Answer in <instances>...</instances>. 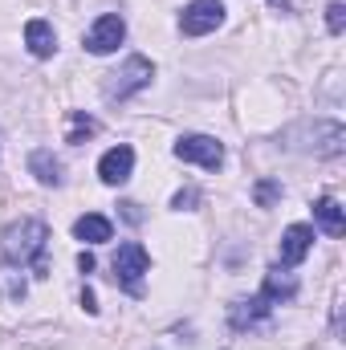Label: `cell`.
Returning a JSON list of instances; mask_svg holds the SVG:
<instances>
[{
  "instance_id": "obj_1",
  "label": "cell",
  "mask_w": 346,
  "mask_h": 350,
  "mask_svg": "<svg viewBox=\"0 0 346 350\" xmlns=\"http://www.w3.org/2000/svg\"><path fill=\"white\" fill-rule=\"evenodd\" d=\"M45 245H49V228L41 220H16L4 228V257L12 265H33L37 273H45Z\"/></svg>"
},
{
  "instance_id": "obj_2",
  "label": "cell",
  "mask_w": 346,
  "mask_h": 350,
  "mask_svg": "<svg viewBox=\"0 0 346 350\" xmlns=\"http://www.w3.org/2000/svg\"><path fill=\"white\" fill-rule=\"evenodd\" d=\"M151 78H155V66L147 57H127L114 74H106V98L122 102V98L139 94L143 86H151Z\"/></svg>"
},
{
  "instance_id": "obj_3",
  "label": "cell",
  "mask_w": 346,
  "mask_h": 350,
  "mask_svg": "<svg viewBox=\"0 0 346 350\" xmlns=\"http://www.w3.org/2000/svg\"><path fill=\"white\" fill-rule=\"evenodd\" d=\"M122 37H127V21H122L118 12H102V16L90 25L86 49L98 53V57H106V53H114V49L122 45Z\"/></svg>"
},
{
  "instance_id": "obj_4",
  "label": "cell",
  "mask_w": 346,
  "mask_h": 350,
  "mask_svg": "<svg viewBox=\"0 0 346 350\" xmlns=\"http://www.w3.org/2000/svg\"><path fill=\"white\" fill-rule=\"evenodd\" d=\"M220 21H224V4L220 0H191L183 8V16H179V29L187 37H204V33L220 29Z\"/></svg>"
},
{
  "instance_id": "obj_5",
  "label": "cell",
  "mask_w": 346,
  "mask_h": 350,
  "mask_svg": "<svg viewBox=\"0 0 346 350\" xmlns=\"http://www.w3.org/2000/svg\"><path fill=\"white\" fill-rule=\"evenodd\" d=\"M175 155L183 163H200V167H212V172L224 163V147L216 139H208V135H183L175 143Z\"/></svg>"
},
{
  "instance_id": "obj_6",
  "label": "cell",
  "mask_w": 346,
  "mask_h": 350,
  "mask_svg": "<svg viewBox=\"0 0 346 350\" xmlns=\"http://www.w3.org/2000/svg\"><path fill=\"white\" fill-rule=\"evenodd\" d=\"M151 269V257H147V249L143 245H122L118 253H114V273H118V281L127 285V289H139V277Z\"/></svg>"
},
{
  "instance_id": "obj_7",
  "label": "cell",
  "mask_w": 346,
  "mask_h": 350,
  "mask_svg": "<svg viewBox=\"0 0 346 350\" xmlns=\"http://www.w3.org/2000/svg\"><path fill=\"white\" fill-rule=\"evenodd\" d=\"M131 172H135V151L122 143V147H110L102 159H98V175H102V183H127L131 179Z\"/></svg>"
},
{
  "instance_id": "obj_8",
  "label": "cell",
  "mask_w": 346,
  "mask_h": 350,
  "mask_svg": "<svg viewBox=\"0 0 346 350\" xmlns=\"http://www.w3.org/2000/svg\"><path fill=\"white\" fill-rule=\"evenodd\" d=\"M310 249H314V228H310V224H289L285 237H281V265H285V269L302 265Z\"/></svg>"
},
{
  "instance_id": "obj_9",
  "label": "cell",
  "mask_w": 346,
  "mask_h": 350,
  "mask_svg": "<svg viewBox=\"0 0 346 350\" xmlns=\"http://www.w3.org/2000/svg\"><path fill=\"white\" fill-rule=\"evenodd\" d=\"M25 45H29L33 57H53V49H57L53 25H49V21H29V25H25Z\"/></svg>"
},
{
  "instance_id": "obj_10",
  "label": "cell",
  "mask_w": 346,
  "mask_h": 350,
  "mask_svg": "<svg viewBox=\"0 0 346 350\" xmlns=\"http://www.w3.org/2000/svg\"><path fill=\"white\" fill-rule=\"evenodd\" d=\"M293 293H297V277H293L289 269L277 265V269L265 273V289H261V297H265L269 306H273V301H289Z\"/></svg>"
},
{
  "instance_id": "obj_11",
  "label": "cell",
  "mask_w": 346,
  "mask_h": 350,
  "mask_svg": "<svg viewBox=\"0 0 346 350\" xmlns=\"http://www.w3.org/2000/svg\"><path fill=\"white\" fill-rule=\"evenodd\" d=\"M269 310H273V306H269L265 297H249V301H237L228 318H232V326H237V330H257V326H265Z\"/></svg>"
},
{
  "instance_id": "obj_12",
  "label": "cell",
  "mask_w": 346,
  "mask_h": 350,
  "mask_svg": "<svg viewBox=\"0 0 346 350\" xmlns=\"http://www.w3.org/2000/svg\"><path fill=\"white\" fill-rule=\"evenodd\" d=\"M314 220H318V224H322V232H330V237H343V232H346L343 208H338V200H330V196H322V200L314 204Z\"/></svg>"
},
{
  "instance_id": "obj_13",
  "label": "cell",
  "mask_w": 346,
  "mask_h": 350,
  "mask_svg": "<svg viewBox=\"0 0 346 350\" xmlns=\"http://www.w3.org/2000/svg\"><path fill=\"white\" fill-rule=\"evenodd\" d=\"M74 237L86 241V245H102V241H110V220L98 216V212H90V216H82V220L74 224Z\"/></svg>"
},
{
  "instance_id": "obj_14",
  "label": "cell",
  "mask_w": 346,
  "mask_h": 350,
  "mask_svg": "<svg viewBox=\"0 0 346 350\" xmlns=\"http://www.w3.org/2000/svg\"><path fill=\"white\" fill-rule=\"evenodd\" d=\"M29 172L37 175L41 183H62V163H57L53 151H45V147H37V151L29 155Z\"/></svg>"
},
{
  "instance_id": "obj_15",
  "label": "cell",
  "mask_w": 346,
  "mask_h": 350,
  "mask_svg": "<svg viewBox=\"0 0 346 350\" xmlns=\"http://www.w3.org/2000/svg\"><path fill=\"white\" fill-rule=\"evenodd\" d=\"M277 196H281V183H273V179H261L257 187H253V200H257L261 208H269Z\"/></svg>"
},
{
  "instance_id": "obj_16",
  "label": "cell",
  "mask_w": 346,
  "mask_h": 350,
  "mask_svg": "<svg viewBox=\"0 0 346 350\" xmlns=\"http://www.w3.org/2000/svg\"><path fill=\"white\" fill-rule=\"evenodd\" d=\"M326 29H330V33H343V29H346V4L334 0V4L326 8Z\"/></svg>"
},
{
  "instance_id": "obj_17",
  "label": "cell",
  "mask_w": 346,
  "mask_h": 350,
  "mask_svg": "<svg viewBox=\"0 0 346 350\" xmlns=\"http://www.w3.org/2000/svg\"><path fill=\"white\" fill-rule=\"evenodd\" d=\"M94 131H98V122H94V118H78V126H74L70 143H82V135H94Z\"/></svg>"
},
{
  "instance_id": "obj_18",
  "label": "cell",
  "mask_w": 346,
  "mask_h": 350,
  "mask_svg": "<svg viewBox=\"0 0 346 350\" xmlns=\"http://www.w3.org/2000/svg\"><path fill=\"white\" fill-rule=\"evenodd\" d=\"M196 200H200V196H196V187H187V191H179V196H175L172 204H175V208H179V212H183V208H191Z\"/></svg>"
},
{
  "instance_id": "obj_19",
  "label": "cell",
  "mask_w": 346,
  "mask_h": 350,
  "mask_svg": "<svg viewBox=\"0 0 346 350\" xmlns=\"http://www.w3.org/2000/svg\"><path fill=\"white\" fill-rule=\"evenodd\" d=\"M82 310H86V314H98V301H94L90 289H82Z\"/></svg>"
},
{
  "instance_id": "obj_20",
  "label": "cell",
  "mask_w": 346,
  "mask_h": 350,
  "mask_svg": "<svg viewBox=\"0 0 346 350\" xmlns=\"http://www.w3.org/2000/svg\"><path fill=\"white\" fill-rule=\"evenodd\" d=\"M78 269H82V273H94V257H90V253H82V257H78Z\"/></svg>"
},
{
  "instance_id": "obj_21",
  "label": "cell",
  "mask_w": 346,
  "mask_h": 350,
  "mask_svg": "<svg viewBox=\"0 0 346 350\" xmlns=\"http://www.w3.org/2000/svg\"><path fill=\"white\" fill-rule=\"evenodd\" d=\"M127 208V220H143V212H139V204H122Z\"/></svg>"
}]
</instances>
